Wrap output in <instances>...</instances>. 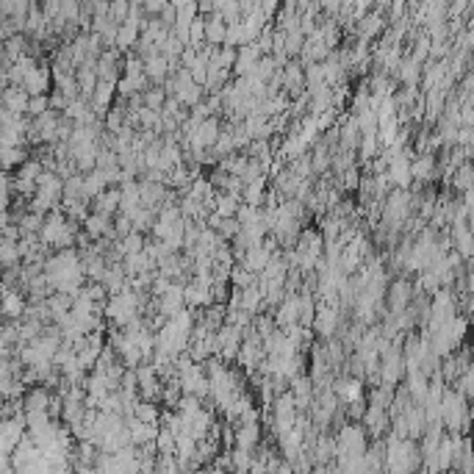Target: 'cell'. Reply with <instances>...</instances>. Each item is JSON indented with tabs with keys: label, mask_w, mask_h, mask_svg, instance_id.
<instances>
[{
	"label": "cell",
	"mask_w": 474,
	"mask_h": 474,
	"mask_svg": "<svg viewBox=\"0 0 474 474\" xmlns=\"http://www.w3.org/2000/svg\"><path fill=\"white\" fill-rule=\"evenodd\" d=\"M419 78H422V67H419L416 62H411L408 56H402V62H400V67H397L394 81L402 84L405 89H416V86H419Z\"/></svg>",
	"instance_id": "16"
},
{
	"label": "cell",
	"mask_w": 474,
	"mask_h": 474,
	"mask_svg": "<svg viewBox=\"0 0 474 474\" xmlns=\"http://www.w3.org/2000/svg\"><path fill=\"white\" fill-rule=\"evenodd\" d=\"M449 474H458V472H449Z\"/></svg>",
	"instance_id": "39"
},
{
	"label": "cell",
	"mask_w": 474,
	"mask_h": 474,
	"mask_svg": "<svg viewBox=\"0 0 474 474\" xmlns=\"http://www.w3.org/2000/svg\"><path fill=\"white\" fill-rule=\"evenodd\" d=\"M106 189H108V186H106V178H103L100 169H92V172L84 175V200H86V203H92L97 194H103Z\"/></svg>",
	"instance_id": "19"
},
{
	"label": "cell",
	"mask_w": 474,
	"mask_h": 474,
	"mask_svg": "<svg viewBox=\"0 0 474 474\" xmlns=\"http://www.w3.org/2000/svg\"><path fill=\"white\" fill-rule=\"evenodd\" d=\"M172 9H175V14H178L175 23H191V20L197 17V3H194V0H178V3H172Z\"/></svg>",
	"instance_id": "27"
},
{
	"label": "cell",
	"mask_w": 474,
	"mask_h": 474,
	"mask_svg": "<svg viewBox=\"0 0 474 474\" xmlns=\"http://www.w3.org/2000/svg\"><path fill=\"white\" fill-rule=\"evenodd\" d=\"M0 405H3V400H0Z\"/></svg>",
	"instance_id": "40"
},
{
	"label": "cell",
	"mask_w": 474,
	"mask_h": 474,
	"mask_svg": "<svg viewBox=\"0 0 474 474\" xmlns=\"http://www.w3.org/2000/svg\"><path fill=\"white\" fill-rule=\"evenodd\" d=\"M449 178H452V181H449V184H452V189H458L461 194H463V191H469L472 189V164H469V161H466V164H461V167H458Z\"/></svg>",
	"instance_id": "22"
},
{
	"label": "cell",
	"mask_w": 474,
	"mask_h": 474,
	"mask_svg": "<svg viewBox=\"0 0 474 474\" xmlns=\"http://www.w3.org/2000/svg\"><path fill=\"white\" fill-rule=\"evenodd\" d=\"M47 100H50V111H56V114H59V111L64 114V108L69 106V100H67V97H64L62 92H56V89H53V92L47 95Z\"/></svg>",
	"instance_id": "35"
},
{
	"label": "cell",
	"mask_w": 474,
	"mask_h": 474,
	"mask_svg": "<svg viewBox=\"0 0 474 474\" xmlns=\"http://www.w3.org/2000/svg\"><path fill=\"white\" fill-rule=\"evenodd\" d=\"M225 33H227V26H225L222 17H217V14L205 17V45L208 47H222L225 45Z\"/></svg>",
	"instance_id": "17"
},
{
	"label": "cell",
	"mask_w": 474,
	"mask_h": 474,
	"mask_svg": "<svg viewBox=\"0 0 474 474\" xmlns=\"http://www.w3.org/2000/svg\"><path fill=\"white\" fill-rule=\"evenodd\" d=\"M258 59H261V50H258L255 45L236 47V64H233V75H236V78H244V75H250Z\"/></svg>",
	"instance_id": "11"
},
{
	"label": "cell",
	"mask_w": 474,
	"mask_h": 474,
	"mask_svg": "<svg viewBox=\"0 0 474 474\" xmlns=\"http://www.w3.org/2000/svg\"><path fill=\"white\" fill-rule=\"evenodd\" d=\"M9 355H11V347H6V344H3V342H0V361H6V358H9Z\"/></svg>",
	"instance_id": "38"
},
{
	"label": "cell",
	"mask_w": 474,
	"mask_h": 474,
	"mask_svg": "<svg viewBox=\"0 0 474 474\" xmlns=\"http://www.w3.org/2000/svg\"><path fill=\"white\" fill-rule=\"evenodd\" d=\"M413 300V283L408 278H397L385 286V297H383V305H385V316H400L408 311Z\"/></svg>",
	"instance_id": "1"
},
{
	"label": "cell",
	"mask_w": 474,
	"mask_h": 474,
	"mask_svg": "<svg viewBox=\"0 0 474 474\" xmlns=\"http://www.w3.org/2000/svg\"><path fill=\"white\" fill-rule=\"evenodd\" d=\"M164 100H167V95H164V89H161V86H147V89L142 92V106H145V108H150V111H161Z\"/></svg>",
	"instance_id": "24"
},
{
	"label": "cell",
	"mask_w": 474,
	"mask_h": 474,
	"mask_svg": "<svg viewBox=\"0 0 474 474\" xmlns=\"http://www.w3.org/2000/svg\"><path fill=\"white\" fill-rule=\"evenodd\" d=\"M50 84H53V75H50V67H45V64H39L36 69H31L26 78H23V84H20V89L26 92L28 97H36V95H50Z\"/></svg>",
	"instance_id": "5"
},
{
	"label": "cell",
	"mask_w": 474,
	"mask_h": 474,
	"mask_svg": "<svg viewBox=\"0 0 474 474\" xmlns=\"http://www.w3.org/2000/svg\"><path fill=\"white\" fill-rule=\"evenodd\" d=\"M0 106H3V111L14 114V117H26L28 95H26L20 86H6V89L0 92Z\"/></svg>",
	"instance_id": "8"
},
{
	"label": "cell",
	"mask_w": 474,
	"mask_h": 474,
	"mask_svg": "<svg viewBox=\"0 0 474 474\" xmlns=\"http://www.w3.org/2000/svg\"><path fill=\"white\" fill-rule=\"evenodd\" d=\"M145 242H147V239H145L142 233H128L125 239L120 242V247L125 250V255H133V253H142V250H145Z\"/></svg>",
	"instance_id": "31"
},
{
	"label": "cell",
	"mask_w": 474,
	"mask_h": 474,
	"mask_svg": "<svg viewBox=\"0 0 474 474\" xmlns=\"http://www.w3.org/2000/svg\"><path fill=\"white\" fill-rule=\"evenodd\" d=\"M108 17L117 23V26H123L128 17V3L125 0H117V3H108Z\"/></svg>",
	"instance_id": "34"
},
{
	"label": "cell",
	"mask_w": 474,
	"mask_h": 474,
	"mask_svg": "<svg viewBox=\"0 0 474 474\" xmlns=\"http://www.w3.org/2000/svg\"><path fill=\"white\" fill-rule=\"evenodd\" d=\"M9 197H11V178L0 169V217H3V214H9V205H11V200H9Z\"/></svg>",
	"instance_id": "30"
},
{
	"label": "cell",
	"mask_w": 474,
	"mask_h": 474,
	"mask_svg": "<svg viewBox=\"0 0 474 474\" xmlns=\"http://www.w3.org/2000/svg\"><path fill=\"white\" fill-rule=\"evenodd\" d=\"M89 211H92V214H100V217L114 220L117 211H120V189H106L103 194H97L95 200L89 203Z\"/></svg>",
	"instance_id": "9"
},
{
	"label": "cell",
	"mask_w": 474,
	"mask_h": 474,
	"mask_svg": "<svg viewBox=\"0 0 474 474\" xmlns=\"http://www.w3.org/2000/svg\"><path fill=\"white\" fill-rule=\"evenodd\" d=\"M441 422L449 427V430H466V400L458 394V391H452V388H446L441 397Z\"/></svg>",
	"instance_id": "2"
},
{
	"label": "cell",
	"mask_w": 474,
	"mask_h": 474,
	"mask_svg": "<svg viewBox=\"0 0 474 474\" xmlns=\"http://www.w3.org/2000/svg\"><path fill=\"white\" fill-rule=\"evenodd\" d=\"M208 64H211V67H217V69L230 72V69H233V64H236V47H227V45L214 47V50H211V59H208Z\"/></svg>",
	"instance_id": "20"
},
{
	"label": "cell",
	"mask_w": 474,
	"mask_h": 474,
	"mask_svg": "<svg viewBox=\"0 0 474 474\" xmlns=\"http://www.w3.org/2000/svg\"><path fill=\"white\" fill-rule=\"evenodd\" d=\"M380 153V142H378V133H361V142H358V150H355V164H363L369 167Z\"/></svg>",
	"instance_id": "15"
},
{
	"label": "cell",
	"mask_w": 474,
	"mask_h": 474,
	"mask_svg": "<svg viewBox=\"0 0 474 474\" xmlns=\"http://www.w3.org/2000/svg\"><path fill=\"white\" fill-rule=\"evenodd\" d=\"M164 6H167V0H150V3H142V11H145V17H150V14H161L164 11Z\"/></svg>",
	"instance_id": "37"
},
{
	"label": "cell",
	"mask_w": 474,
	"mask_h": 474,
	"mask_svg": "<svg viewBox=\"0 0 474 474\" xmlns=\"http://www.w3.org/2000/svg\"><path fill=\"white\" fill-rule=\"evenodd\" d=\"M458 117H461V128H472L474 125V106L472 103H463Z\"/></svg>",
	"instance_id": "36"
},
{
	"label": "cell",
	"mask_w": 474,
	"mask_h": 474,
	"mask_svg": "<svg viewBox=\"0 0 474 474\" xmlns=\"http://www.w3.org/2000/svg\"><path fill=\"white\" fill-rule=\"evenodd\" d=\"M26 314V297L20 291H9L6 297H0V316L9 322H20Z\"/></svg>",
	"instance_id": "12"
},
{
	"label": "cell",
	"mask_w": 474,
	"mask_h": 474,
	"mask_svg": "<svg viewBox=\"0 0 474 474\" xmlns=\"http://www.w3.org/2000/svg\"><path fill=\"white\" fill-rule=\"evenodd\" d=\"M217 233H220L222 242H233V239L239 236V222H236V217H233V220H220Z\"/></svg>",
	"instance_id": "33"
},
{
	"label": "cell",
	"mask_w": 474,
	"mask_h": 474,
	"mask_svg": "<svg viewBox=\"0 0 474 474\" xmlns=\"http://www.w3.org/2000/svg\"><path fill=\"white\" fill-rule=\"evenodd\" d=\"M236 441H239V449H250L258 441V422L255 424H242V430L236 433Z\"/></svg>",
	"instance_id": "29"
},
{
	"label": "cell",
	"mask_w": 474,
	"mask_h": 474,
	"mask_svg": "<svg viewBox=\"0 0 474 474\" xmlns=\"http://www.w3.org/2000/svg\"><path fill=\"white\" fill-rule=\"evenodd\" d=\"M47 405H50V394H47L45 388H33V391L26 394V408H28V413L47 411Z\"/></svg>",
	"instance_id": "23"
},
{
	"label": "cell",
	"mask_w": 474,
	"mask_h": 474,
	"mask_svg": "<svg viewBox=\"0 0 474 474\" xmlns=\"http://www.w3.org/2000/svg\"><path fill=\"white\" fill-rule=\"evenodd\" d=\"M184 308H186V303H184V286H178V283H172L169 291L156 300V311L164 316V319H172V316L178 314V311H184Z\"/></svg>",
	"instance_id": "7"
},
{
	"label": "cell",
	"mask_w": 474,
	"mask_h": 474,
	"mask_svg": "<svg viewBox=\"0 0 474 474\" xmlns=\"http://www.w3.org/2000/svg\"><path fill=\"white\" fill-rule=\"evenodd\" d=\"M242 205V197L239 194H227V191H217L214 194V217L220 220H233L236 211Z\"/></svg>",
	"instance_id": "14"
},
{
	"label": "cell",
	"mask_w": 474,
	"mask_h": 474,
	"mask_svg": "<svg viewBox=\"0 0 474 474\" xmlns=\"http://www.w3.org/2000/svg\"><path fill=\"white\" fill-rule=\"evenodd\" d=\"M45 111H50V100H47V95L28 97V108H26V117H28V120H36V117H42Z\"/></svg>",
	"instance_id": "28"
},
{
	"label": "cell",
	"mask_w": 474,
	"mask_h": 474,
	"mask_svg": "<svg viewBox=\"0 0 474 474\" xmlns=\"http://www.w3.org/2000/svg\"><path fill=\"white\" fill-rule=\"evenodd\" d=\"M366 422H369L372 433H380V430L388 424V413L383 411V408H372V405H369V411H366Z\"/></svg>",
	"instance_id": "32"
},
{
	"label": "cell",
	"mask_w": 474,
	"mask_h": 474,
	"mask_svg": "<svg viewBox=\"0 0 474 474\" xmlns=\"http://www.w3.org/2000/svg\"><path fill=\"white\" fill-rule=\"evenodd\" d=\"M436 178V156L430 153H422L411 161V181L413 184H430Z\"/></svg>",
	"instance_id": "10"
},
{
	"label": "cell",
	"mask_w": 474,
	"mask_h": 474,
	"mask_svg": "<svg viewBox=\"0 0 474 474\" xmlns=\"http://www.w3.org/2000/svg\"><path fill=\"white\" fill-rule=\"evenodd\" d=\"M385 28H388V17H383L378 11H369V14H363V17L355 23V33H358V39H363V42L378 39Z\"/></svg>",
	"instance_id": "6"
},
{
	"label": "cell",
	"mask_w": 474,
	"mask_h": 474,
	"mask_svg": "<svg viewBox=\"0 0 474 474\" xmlns=\"http://www.w3.org/2000/svg\"><path fill=\"white\" fill-rule=\"evenodd\" d=\"M342 311L344 308H330V305H316V316H314V333L322 339V342H327V339H333L336 333H339V327H342Z\"/></svg>",
	"instance_id": "3"
},
{
	"label": "cell",
	"mask_w": 474,
	"mask_h": 474,
	"mask_svg": "<svg viewBox=\"0 0 474 474\" xmlns=\"http://www.w3.org/2000/svg\"><path fill=\"white\" fill-rule=\"evenodd\" d=\"M308 158H311V172H314V178L316 175H327V172H330V150H327L322 142L308 153Z\"/></svg>",
	"instance_id": "21"
},
{
	"label": "cell",
	"mask_w": 474,
	"mask_h": 474,
	"mask_svg": "<svg viewBox=\"0 0 474 474\" xmlns=\"http://www.w3.org/2000/svg\"><path fill=\"white\" fill-rule=\"evenodd\" d=\"M264 194H266V175L264 178H255L253 184H247L244 189H242V203L244 205H253V208H261L264 205Z\"/></svg>",
	"instance_id": "18"
},
{
	"label": "cell",
	"mask_w": 474,
	"mask_h": 474,
	"mask_svg": "<svg viewBox=\"0 0 474 474\" xmlns=\"http://www.w3.org/2000/svg\"><path fill=\"white\" fill-rule=\"evenodd\" d=\"M227 283L233 286V288H247V286L255 283V275L253 272H247L242 264H236V266L230 269V281H227Z\"/></svg>",
	"instance_id": "25"
},
{
	"label": "cell",
	"mask_w": 474,
	"mask_h": 474,
	"mask_svg": "<svg viewBox=\"0 0 474 474\" xmlns=\"http://www.w3.org/2000/svg\"><path fill=\"white\" fill-rule=\"evenodd\" d=\"M264 358H266V355H264V349H261V342H242V347L236 352V361H239L247 372H255Z\"/></svg>",
	"instance_id": "13"
},
{
	"label": "cell",
	"mask_w": 474,
	"mask_h": 474,
	"mask_svg": "<svg viewBox=\"0 0 474 474\" xmlns=\"http://www.w3.org/2000/svg\"><path fill=\"white\" fill-rule=\"evenodd\" d=\"M303 45H305V36L300 31H288L286 33V42H283V53L288 59H297L300 56V50H303Z\"/></svg>",
	"instance_id": "26"
},
{
	"label": "cell",
	"mask_w": 474,
	"mask_h": 474,
	"mask_svg": "<svg viewBox=\"0 0 474 474\" xmlns=\"http://www.w3.org/2000/svg\"><path fill=\"white\" fill-rule=\"evenodd\" d=\"M95 75L100 84H117L123 78V53L117 50H103L97 59Z\"/></svg>",
	"instance_id": "4"
}]
</instances>
